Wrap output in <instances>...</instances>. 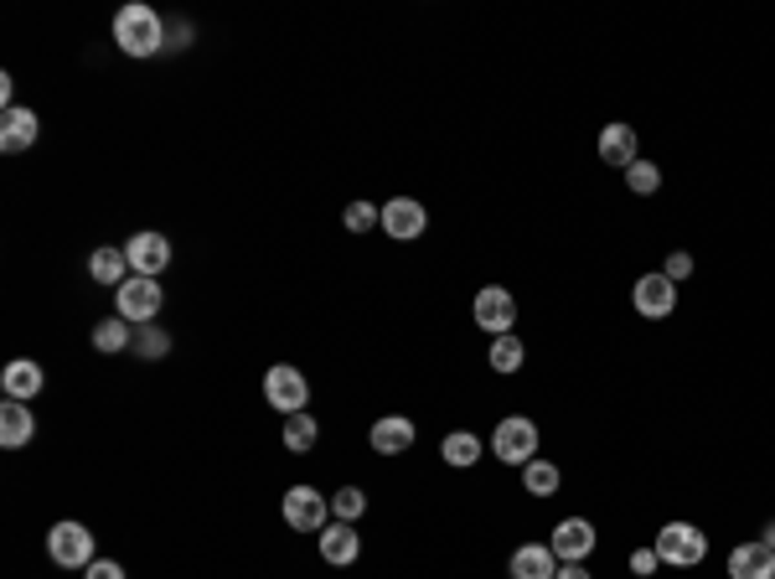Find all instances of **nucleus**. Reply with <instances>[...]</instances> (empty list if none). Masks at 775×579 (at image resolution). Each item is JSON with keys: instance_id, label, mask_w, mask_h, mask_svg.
<instances>
[{"instance_id": "nucleus-1", "label": "nucleus", "mask_w": 775, "mask_h": 579, "mask_svg": "<svg viewBox=\"0 0 775 579\" xmlns=\"http://www.w3.org/2000/svg\"><path fill=\"white\" fill-rule=\"evenodd\" d=\"M114 47L124 52V57H155L161 47H171V42H166V21L155 17L151 6H140V0L119 6V11H114Z\"/></svg>"}, {"instance_id": "nucleus-2", "label": "nucleus", "mask_w": 775, "mask_h": 579, "mask_svg": "<svg viewBox=\"0 0 775 579\" xmlns=\"http://www.w3.org/2000/svg\"><path fill=\"white\" fill-rule=\"evenodd\" d=\"M538 445H543V435L527 414H506L502 425L491 429V456L502 460V466H517V471H523L527 460H538Z\"/></svg>"}, {"instance_id": "nucleus-3", "label": "nucleus", "mask_w": 775, "mask_h": 579, "mask_svg": "<svg viewBox=\"0 0 775 579\" xmlns=\"http://www.w3.org/2000/svg\"><path fill=\"white\" fill-rule=\"evenodd\" d=\"M652 548H657L662 564H673V569H692V564L708 559V533L698 528V523H667Z\"/></svg>"}, {"instance_id": "nucleus-4", "label": "nucleus", "mask_w": 775, "mask_h": 579, "mask_svg": "<svg viewBox=\"0 0 775 579\" xmlns=\"http://www.w3.org/2000/svg\"><path fill=\"white\" fill-rule=\"evenodd\" d=\"M264 398H270V409H280L290 419V414H305V404H310V383H305L301 368L274 362L270 373H264Z\"/></svg>"}, {"instance_id": "nucleus-5", "label": "nucleus", "mask_w": 775, "mask_h": 579, "mask_svg": "<svg viewBox=\"0 0 775 579\" xmlns=\"http://www.w3.org/2000/svg\"><path fill=\"white\" fill-rule=\"evenodd\" d=\"M47 554H52V564H63V569H88V564H94V533H88L84 523L63 517V523H52V533H47Z\"/></svg>"}, {"instance_id": "nucleus-6", "label": "nucleus", "mask_w": 775, "mask_h": 579, "mask_svg": "<svg viewBox=\"0 0 775 579\" xmlns=\"http://www.w3.org/2000/svg\"><path fill=\"white\" fill-rule=\"evenodd\" d=\"M114 306L130 326H151L155 316H161V285L145 280V274H130V280L114 290Z\"/></svg>"}, {"instance_id": "nucleus-7", "label": "nucleus", "mask_w": 775, "mask_h": 579, "mask_svg": "<svg viewBox=\"0 0 775 579\" xmlns=\"http://www.w3.org/2000/svg\"><path fill=\"white\" fill-rule=\"evenodd\" d=\"M471 316H476V326H481V331H491V337H506V331L517 326V301H512V290L487 285V290H476Z\"/></svg>"}, {"instance_id": "nucleus-8", "label": "nucleus", "mask_w": 775, "mask_h": 579, "mask_svg": "<svg viewBox=\"0 0 775 579\" xmlns=\"http://www.w3.org/2000/svg\"><path fill=\"white\" fill-rule=\"evenodd\" d=\"M285 523L295 533H320L331 523V496H320L316 487H290L285 492Z\"/></svg>"}, {"instance_id": "nucleus-9", "label": "nucleus", "mask_w": 775, "mask_h": 579, "mask_svg": "<svg viewBox=\"0 0 775 579\" xmlns=\"http://www.w3.org/2000/svg\"><path fill=\"white\" fill-rule=\"evenodd\" d=\"M631 306H636V316H646V321H662V316L677 310V285L667 274H641L636 285H631Z\"/></svg>"}, {"instance_id": "nucleus-10", "label": "nucleus", "mask_w": 775, "mask_h": 579, "mask_svg": "<svg viewBox=\"0 0 775 579\" xmlns=\"http://www.w3.org/2000/svg\"><path fill=\"white\" fill-rule=\"evenodd\" d=\"M594 544H600V538H594L590 517H564V523L554 528V538H548V548L558 554V564H585L594 554Z\"/></svg>"}, {"instance_id": "nucleus-11", "label": "nucleus", "mask_w": 775, "mask_h": 579, "mask_svg": "<svg viewBox=\"0 0 775 579\" xmlns=\"http://www.w3.org/2000/svg\"><path fill=\"white\" fill-rule=\"evenodd\" d=\"M424 228H429V212H424L419 197H393V203H383V233L393 243L419 239Z\"/></svg>"}, {"instance_id": "nucleus-12", "label": "nucleus", "mask_w": 775, "mask_h": 579, "mask_svg": "<svg viewBox=\"0 0 775 579\" xmlns=\"http://www.w3.org/2000/svg\"><path fill=\"white\" fill-rule=\"evenodd\" d=\"M414 440H419V429H414L408 414H383V419H372V429H368V445L378 456H404V450H414Z\"/></svg>"}, {"instance_id": "nucleus-13", "label": "nucleus", "mask_w": 775, "mask_h": 579, "mask_svg": "<svg viewBox=\"0 0 775 579\" xmlns=\"http://www.w3.org/2000/svg\"><path fill=\"white\" fill-rule=\"evenodd\" d=\"M124 254H130V270L145 274V280H155V274L171 264V239H166V233H151V228H145V233H135V239L124 243Z\"/></svg>"}, {"instance_id": "nucleus-14", "label": "nucleus", "mask_w": 775, "mask_h": 579, "mask_svg": "<svg viewBox=\"0 0 775 579\" xmlns=\"http://www.w3.org/2000/svg\"><path fill=\"white\" fill-rule=\"evenodd\" d=\"M357 554H362L357 523H326V528H320V559L331 564V569H347V564H357Z\"/></svg>"}, {"instance_id": "nucleus-15", "label": "nucleus", "mask_w": 775, "mask_h": 579, "mask_svg": "<svg viewBox=\"0 0 775 579\" xmlns=\"http://www.w3.org/2000/svg\"><path fill=\"white\" fill-rule=\"evenodd\" d=\"M42 383H47V373L32 358L6 362V373H0V389H6V398H17V404H32L36 393H42Z\"/></svg>"}, {"instance_id": "nucleus-16", "label": "nucleus", "mask_w": 775, "mask_h": 579, "mask_svg": "<svg viewBox=\"0 0 775 579\" xmlns=\"http://www.w3.org/2000/svg\"><path fill=\"white\" fill-rule=\"evenodd\" d=\"M506 575L512 579H554L558 575V554L548 544H523L506 564Z\"/></svg>"}, {"instance_id": "nucleus-17", "label": "nucleus", "mask_w": 775, "mask_h": 579, "mask_svg": "<svg viewBox=\"0 0 775 579\" xmlns=\"http://www.w3.org/2000/svg\"><path fill=\"white\" fill-rule=\"evenodd\" d=\"M594 151H600V161H605V166L625 171L631 161H636V130H631V124H621V120H610L605 130H600V145H594Z\"/></svg>"}, {"instance_id": "nucleus-18", "label": "nucleus", "mask_w": 775, "mask_h": 579, "mask_svg": "<svg viewBox=\"0 0 775 579\" xmlns=\"http://www.w3.org/2000/svg\"><path fill=\"white\" fill-rule=\"evenodd\" d=\"M36 130H42V120H36L32 109H0V151L6 155L26 151L36 140Z\"/></svg>"}, {"instance_id": "nucleus-19", "label": "nucleus", "mask_w": 775, "mask_h": 579, "mask_svg": "<svg viewBox=\"0 0 775 579\" xmlns=\"http://www.w3.org/2000/svg\"><path fill=\"white\" fill-rule=\"evenodd\" d=\"M729 579H775V554L765 544H740L729 554Z\"/></svg>"}, {"instance_id": "nucleus-20", "label": "nucleus", "mask_w": 775, "mask_h": 579, "mask_svg": "<svg viewBox=\"0 0 775 579\" xmlns=\"http://www.w3.org/2000/svg\"><path fill=\"white\" fill-rule=\"evenodd\" d=\"M32 435H36L32 404L6 398V409H0V445H6V450H21V445H32Z\"/></svg>"}, {"instance_id": "nucleus-21", "label": "nucleus", "mask_w": 775, "mask_h": 579, "mask_svg": "<svg viewBox=\"0 0 775 579\" xmlns=\"http://www.w3.org/2000/svg\"><path fill=\"white\" fill-rule=\"evenodd\" d=\"M88 274H94L103 290H119L135 270H130V254L109 243V249H94V259H88Z\"/></svg>"}, {"instance_id": "nucleus-22", "label": "nucleus", "mask_w": 775, "mask_h": 579, "mask_svg": "<svg viewBox=\"0 0 775 579\" xmlns=\"http://www.w3.org/2000/svg\"><path fill=\"white\" fill-rule=\"evenodd\" d=\"M439 456H445V466H456V471H471L476 460L487 456V445H481V435H471V429H450V435L439 440Z\"/></svg>"}, {"instance_id": "nucleus-23", "label": "nucleus", "mask_w": 775, "mask_h": 579, "mask_svg": "<svg viewBox=\"0 0 775 579\" xmlns=\"http://www.w3.org/2000/svg\"><path fill=\"white\" fill-rule=\"evenodd\" d=\"M487 362H491V373H517V368L527 362L523 337H517V331H506V337H491Z\"/></svg>"}, {"instance_id": "nucleus-24", "label": "nucleus", "mask_w": 775, "mask_h": 579, "mask_svg": "<svg viewBox=\"0 0 775 579\" xmlns=\"http://www.w3.org/2000/svg\"><path fill=\"white\" fill-rule=\"evenodd\" d=\"M558 481H564V471H558L554 460H527L523 466V492L527 496H554L558 492Z\"/></svg>"}, {"instance_id": "nucleus-25", "label": "nucleus", "mask_w": 775, "mask_h": 579, "mask_svg": "<svg viewBox=\"0 0 775 579\" xmlns=\"http://www.w3.org/2000/svg\"><path fill=\"white\" fill-rule=\"evenodd\" d=\"M316 440H320L316 414H290V419H285V450L305 456V450H316Z\"/></svg>"}, {"instance_id": "nucleus-26", "label": "nucleus", "mask_w": 775, "mask_h": 579, "mask_svg": "<svg viewBox=\"0 0 775 579\" xmlns=\"http://www.w3.org/2000/svg\"><path fill=\"white\" fill-rule=\"evenodd\" d=\"M94 347L99 352H124V347H135V331H130L124 316H109V321L94 326Z\"/></svg>"}, {"instance_id": "nucleus-27", "label": "nucleus", "mask_w": 775, "mask_h": 579, "mask_svg": "<svg viewBox=\"0 0 775 579\" xmlns=\"http://www.w3.org/2000/svg\"><path fill=\"white\" fill-rule=\"evenodd\" d=\"M625 187L636 192V197H657V192H662V166H657V161H641V155H636V161L625 166Z\"/></svg>"}, {"instance_id": "nucleus-28", "label": "nucleus", "mask_w": 775, "mask_h": 579, "mask_svg": "<svg viewBox=\"0 0 775 579\" xmlns=\"http://www.w3.org/2000/svg\"><path fill=\"white\" fill-rule=\"evenodd\" d=\"M368 512V496H362V487H341L337 496H331V517L337 523H357Z\"/></svg>"}, {"instance_id": "nucleus-29", "label": "nucleus", "mask_w": 775, "mask_h": 579, "mask_svg": "<svg viewBox=\"0 0 775 579\" xmlns=\"http://www.w3.org/2000/svg\"><path fill=\"white\" fill-rule=\"evenodd\" d=\"M341 222H347L352 233H368V228H378V222H383V207H378V203H352L347 212H341Z\"/></svg>"}, {"instance_id": "nucleus-30", "label": "nucleus", "mask_w": 775, "mask_h": 579, "mask_svg": "<svg viewBox=\"0 0 775 579\" xmlns=\"http://www.w3.org/2000/svg\"><path fill=\"white\" fill-rule=\"evenodd\" d=\"M135 352H140V358H166L171 337H166V331H155V326H145V331H135Z\"/></svg>"}, {"instance_id": "nucleus-31", "label": "nucleus", "mask_w": 775, "mask_h": 579, "mask_svg": "<svg viewBox=\"0 0 775 579\" xmlns=\"http://www.w3.org/2000/svg\"><path fill=\"white\" fill-rule=\"evenodd\" d=\"M662 569V559H657V548H636V554H631V575H657Z\"/></svg>"}, {"instance_id": "nucleus-32", "label": "nucleus", "mask_w": 775, "mask_h": 579, "mask_svg": "<svg viewBox=\"0 0 775 579\" xmlns=\"http://www.w3.org/2000/svg\"><path fill=\"white\" fill-rule=\"evenodd\" d=\"M662 274H667L673 285H677V280H688V274H692V254H683V249H677V254H667V270H662Z\"/></svg>"}, {"instance_id": "nucleus-33", "label": "nucleus", "mask_w": 775, "mask_h": 579, "mask_svg": "<svg viewBox=\"0 0 775 579\" xmlns=\"http://www.w3.org/2000/svg\"><path fill=\"white\" fill-rule=\"evenodd\" d=\"M84 575H88V579H124V569H119L114 559H94Z\"/></svg>"}, {"instance_id": "nucleus-34", "label": "nucleus", "mask_w": 775, "mask_h": 579, "mask_svg": "<svg viewBox=\"0 0 775 579\" xmlns=\"http://www.w3.org/2000/svg\"><path fill=\"white\" fill-rule=\"evenodd\" d=\"M554 579H594L590 569H585V564H558V575Z\"/></svg>"}, {"instance_id": "nucleus-35", "label": "nucleus", "mask_w": 775, "mask_h": 579, "mask_svg": "<svg viewBox=\"0 0 775 579\" xmlns=\"http://www.w3.org/2000/svg\"><path fill=\"white\" fill-rule=\"evenodd\" d=\"M760 544H765V548H771V554H775V523H771V528H765V538H760Z\"/></svg>"}]
</instances>
